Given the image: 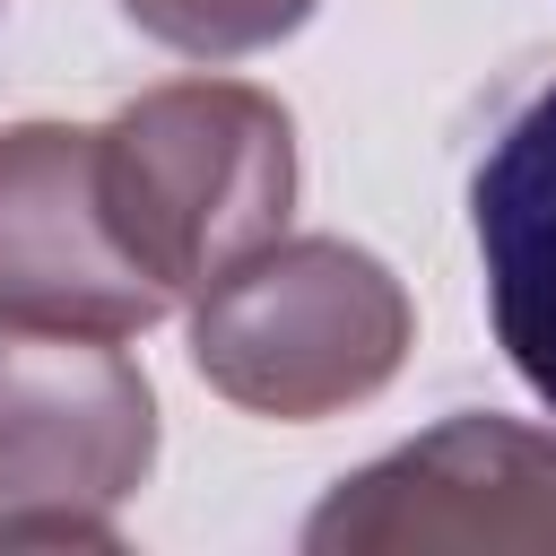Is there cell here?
I'll return each mask as SVG.
<instances>
[{
    "label": "cell",
    "mask_w": 556,
    "mask_h": 556,
    "mask_svg": "<svg viewBox=\"0 0 556 556\" xmlns=\"http://www.w3.org/2000/svg\"><path fill=\"white\" fill-rule=\"evenodd\" d=\"M96 174L130 261L165 295H191L278 243L295 208V122L269 87L174 78L96 130Z\"/></svg>",
    "instance_id": "obj_1"
},
{
    "label": "cell",
    "mask_w": 556,
    "mask_h": 556,
    "mask_svg": "<svg viewBox=\"0 0 556 556\" xmlns=\"http://www.w3.org/2000/svg\"><path fill=\"white\" fill-rule=\"evenodd\" d=\"M417 313L391 261L348 235H278L191 304V374L243 417L313 426L408 365Z\"/></svg>",
    "instance_id": "obj_2"
},
{
    "label": "cell",
    "mask_w": 556,
    "mask_h": 556,
    "mask_svg": "<svg viewBox=\"0 0 556 556\" xmlns=\"http://www.w3.org/2000/svg\"><path fill=\"white\" fill-rule=\"evenodd\" d=\"M156 469V391L122 339L0 330V547H122Z\"/></svg>",
    "instance_id": "obj_3"
},
{
    "label": "cell",
    "mask_w": 556,
    "mask_h": 556,
    "mask_svg": "<svg viewBox=\"0 0 556 556\" xmlns=\"http://www.w3.org/2000/svg\"><path fill=\"white\" fill-rule=\"evenodd\" d=\"M313 556H408V547H556V434L460 408L417 443L365 460L304 521Z\"/></svg>",
    "instance_id": "obj_4"
},
{
    "label": "cell",
    "mask_w": 556,
    "mask_h": 556,
    "mask_svg": "<svg viewBox=\"0 0 556 556\" xmlns=\"http://www.w3.org/2000/svg\"><path fill=\"white\" fill-rule=\"evenodd\" d=\"M174 313V295L130 261L96 130L78 122H9L0 130V330H78L139 339Z\"/></svg>",
    "instance_id": "obj_5"
},
{
    "label": "cell",
    "mask_w": 556,
    "mask_h": 556,
    "mask_svg": "<svg viewBox=\"0 0 556 556\" xmlns=\"http://www.w3.org/2000/svg\"><path fill=\"white\" fill-rule=\"evenodd\" d=\"M469 226L495 348L556 408V70L495 122L469 174Z\"/></svg>",
    "instance_id": "obj_6"
},
{
    "label": "cell",
    "mask_w": 556,
    "mask_h": 556,
    "mask_svg": "<svg viewBox=\"0 0 556 556\" xmlns=\"http://www.w3.org/2000/svg\"><path fill=\"white\" fill-rule=\"evenodd\" d=\"M321 0H122V17L182 61H243L287 43Z\"/></svg>",
    "instance_id": "obj_7"
}]
</instances>
